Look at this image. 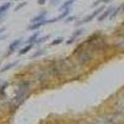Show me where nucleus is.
Masks as SVG:
<instances>
[{"instance_id":"nucleus-13","label":"nucleus","mask_w":124,"mask_h":124,"mask_svg":"<svg viewBox=\"0 0 124 124\" xmlns=\"http://www.w3.org/2000/svg\"><path fill=\"white\" fill-rule=\"evenodd\" d=\"M63 42V37H56L54 41H51V46H56V45H60Z\"/></svg>"},{"instance_id":"nucleus-6","label":"nucleus","mask_w":124,"mask_h":124,"mask_svg":"<svg viewBox=\"0 0 124 124\" xmlns=\"http://www.w3.org/2000/svg\"><path fill=\"white\" fill-rule=\"evenodd\" d=\"M113 10H114V8L113 6H109V8H107L104 11H103L99 16H98V21H103L106 17H108V16H110V14L113 13Z\"/></svg>"},{"instance_id":"nucleus-7","label":"nucleus","mask_w":124,"mask_h":124,"mask_svg":"<svg viewBox=\"0 0 124 124\" xmlns=\"http://www.w3.org/2000/svg\"><path fill=\"white\" fill-rule=\"evenodd\" d=\"M82 34H83V29H78L77 31H76V32H73V35H72V37H70V40L67 41V44L68 45H71V44H73L75 42V40L79 36V35H82Z\"/></svg>"},{"instance_id":"nucleus-10","label":"nucleus","mask_w":124,"mask_h":124,"mask_svg":"<svg viewBox=\"0 0 124 124\" xmlns=\"http://www.w3.org/2000/svg\"><path fill=\"white\" fill-rule=\"evenodd\" d=\"M17 65V61H14V62H9V63H6L1 70H0V71H1V72H6V71H9V70H11V68H14L15 66Z\"/></svg>"},{"instance_id":"nucleus-17","label":"nucleus","mask_w":124,"mask_h":124,"mask_svg":"<svg viewBox=\"0 0 124 124\" xmlns=\"http://www.w3.org/2000/svg\"><path fill=\"white\" fill-rule=\"evenodd\" d=\"M25 5H26V1H24V3H21V4H19V5L15 8V11H19V10L21 9V8H24Z\"/></svg>"},{"instance_id":"nucleus-19","label":"nucleus","mask_w":124,"mask_h":124,"mask_svg":"<svg viewBox=\"0 0 124 124\" xmlns=\"http://www.w3.org/2000/svg\"><path fill=\"white\" fill-rule=\"evenodd\" d=\"M73 19H75V16H68V17L66 19V23H70V21H72Z\"/></svg>"},{"instance_id":"nucleus-1","label":"nucleus","mask_w":124,"mask_h":124,"mask_svg":"<svg viewBox=\"0 0 124 124\" xmlns=\"http://www.w3.org/2000/svg\"><path fill=\"white\" fill-rule=\"evenodd\" d=\"M29 87H30L29 82H23V83H20V86L17 88V92H16V96L14 98V108L15 109L24 103L25 98L29 94Z\"/></svg>"},{"instance_id":"nucleus-12","label":"nucleus","mask_w":124,"mask_h":124,"mask_svg":"<svg viewBox=\"0 0 124 124\" xmlns=\"http://www.w3.org/2000/svg\"><path fill=\"white\" fill-rule=\"evenodd\" d=\"M31 48H32V44H27L25 47H23L21 50H19V55H25V54H27Z\"/></svg>"},{"instance_id":"nucleus-5","label":"nucleus","mask_w":124,"mask_h":124,"mask_svg":"<svg viewBox=\"0 0 124 124\" xmlns=\"http://www.w3.org/2000/svg\"><path fill=\"white\" fill-rule=\"evenodd\" d=\"M46 15H47V11H46V10H44V11H41L40 14H37L35 17H32L31 23H32V24H36V23H41V21H44V20H46V19H45V17H46Z\"/></svg>"},{"instance_id":"nucleus-16","label":"nucleus","mask_w":124,"mask_h":124,"mask_svg":"<svg viewBox=\"0 0 124 124\" xmlns=\"http://www.w3.org/2000/svg\"><path fill=\"white\" fill-rule=\"evenodd\" d=\"M44 54H45V50L42 48V50H40V51H37V52H35L32 57H37V56H40V55H44Z\"/></svg>"},{"instance_id":"nucleus-2","label":"nucleus","mask_w":124,"mask_h":124,"mask_svg":"<svg viewBox=\"0 0 124 124\" xmlns=\"http://www.w3.org/2000/svg\"><path fill=\"white\" fill-rule=\"evenodd\" d=\"M103 10H104V8H103V6H101V8L96 9V10H94V11H93L92 14L87 15L86 17H83V19H82L81 21H78V23H77V25H82V24H86V23H89L91 20H93V19H94L96 16H99V15H101V13L103 11Z\"/></svg>"},{"instance_id":"nucleus-20","label":"nucleus","mask_w":124,"mask_h":124,"mask_svg":"<svg viewBox=\"0 0 124 124\" xmlns=\"http://www.w3.org/2000/svg\"><path fill=\"white\" fill-rule=\"evenodd\" d=\"M45 1H46V0H37V3H39L40 5H42V4H45Z\"/></svg>"},{"instance_id":"nucleus-14","label":"nucleus","mask_w":124,"mask_h":124,"mask_svg":"<svg viewBox=\"0 0 124 124\" xmlns=\"http://www.w3.org/2000/svg\"><path fill=\"white\" fill-rule=\"evenodd\" d=\"M117 47H118L119 50L124 51V39H123V37H122V39H118V45H117Z\"/></svg>"},{"instance_id":"nucleus-3","label":"nucleus","mask_w":124,"mask_h":124,"mask_svg":"<svg viewBox=\"0 0 124 124\" xmlns=\"http://www.w3.org/2000/svg\"><path fill=\"white\" fill-rule=\"evenodd\" d=\"M21 42H23V39H16L15 41H13V42L10 44V46H9V50H8L6 55L9 56V55L14 54V52H15V50H17V47L21 45Z\"/></svg>"},{"instance_id":"nucleus-18","label":"nucleus","mask_w":124,"mask_h":124,"mask_svg":"<svg viewBox=\"0 0 124 124\" xmlns=\"http://www.w3.org/2000/svg\"><path fill=\"white\" fill-rule=\"evenodd\" d=\"M58 3H61V0H52V1H51V4H52V5H57Z\"/></svg>"},{"instance_id":"nucleus-11","label":"nucleus","mask_w":124,"mask_h":124,"mask_svg":"<svg viewBox=\"0 0 124 124\" xmlns=\"http://www.w3.org/2000/svg\"><path fill=\"white\" fill-rule=\"evenodd\" d=\"M39 36H40V31H36L35 34H32L30 36V39L27 40V44H34V42H36V40L39 39Z\"/></svg>"},{"instance_id":"nucleus-9","label":"nucleus","mask_w":124,"mask_h":124,"mask_svg":"<svg viewBox=\"0 0 124 124\" xmlns=\"http://www.w3.org/2000/svg\"><path fill=\"white\" fill-rule=\"evenodd\" d=\"M75 1H76V0H67V1H65L63 4L60 6V10H62V11H63V10H66V9H70L72 5L75 4Z\"/></svg>"},{"instance_id":"nucleus-8","label":"nucleus","mask_w":124,"mask_h":124,"mask_svg":"<svg viewBox=\"0 0 124 124\" xmlns=\"http://www.w3.org/2000/svg\"><path fill=\"white\" fill-rule=\"evenodd\" d=\"M47 24V20H44V21H41V23H36V24H31L29 27H27V30H30V31H32V30H37V29H40V27H42L44 25H46Z\"/></svg>"},{"instance_id":"nucleus-4","label":"nucleus","mask_w":124,"mask_h":124,"mask_svg":"<svg viewBox=\"0 0 124 124\" xmlns=\"http://www.w3.org/2000/svg\"><path fill=\"white\" fill-rule=\"evenodd\" d=\"M11 8V3H4L0 6V21H3V19L8 14V10Z\"/></svg>"},{"instance_id":"nucleus-21","label":"nucleus","mask_w":124,"mask_h":124,"mask_svg":"<svg viewBox=\"0 0 124 124\" xmlns=\"http://www.w3.org/2000/svg\"><path fill=\"white\" fill-rule=\"evenodd\" d=\"M4 31H5V29H4V27H1V29H0V34H3Z\"/></svg>"},{"instance_id":"nucleus-15","label":"nucleus","mask_w":124,"mask_h":124,"mask_svg":"<svg viewBox=\"0 0 124 124\" xmlns=\"http://www.w3.org/2000/svg\"><path fill=\"white\" fill-rule=\"evenodd\" d=\"M48 37H50V35H46V36H42V37H39V39L36 40V42H35V44H44Z\"/></svg>"}]
</instances>
